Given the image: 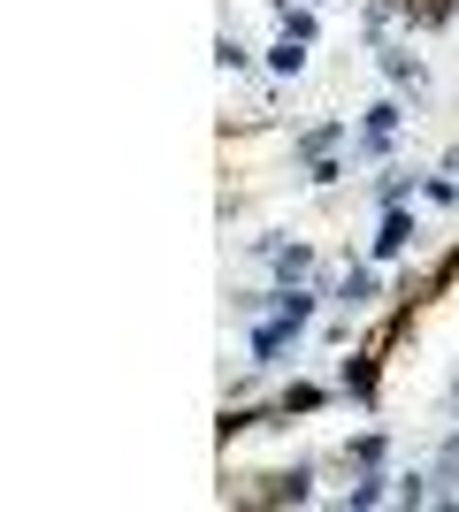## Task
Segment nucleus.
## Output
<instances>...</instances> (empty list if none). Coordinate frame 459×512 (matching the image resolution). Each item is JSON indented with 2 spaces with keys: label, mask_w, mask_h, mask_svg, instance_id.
Returning a JSON list of instances; mask_svg holds the SVG:
<instances>
[{
  "label": "nucleus",
  "mask_w": 459,
  "mask_h": 512,
  "mask_svg": "<svg viewBox=\"0 0 459 512\" xmlns=\"http://www.w3.org/2000/svg\"><path fill=\"white\" fill-rule=\"evenodd\" d=\"M314 314H322V291H306V283H284V299H276V314L253 321V367H276L291 352V344L314 329Z\"/></svg>",
  "instance_id": "1"
},
{
  "label": "nucleus",
  "mask_w": 459,
  "mask_h": 512,
  "mask_svg": "<svg viewBox=\"0 0 459 512\" xmlns=\"http://www.w3.org/2000/svg\"><path fill=\"white\" fill-rule=\"evenodd\" d=\"M383 352H391V337H383V329H368V337L352 344V360H337V398L375 406V390H383Z\"/></svg>",
  "instance_id": "2"
},
{
  "label": "nucleus",
  "mask_w": 459,
  "mask_h": 512,
  "mask_svg": "<svg viewBox=\"0 0 459 512\" xmlns=\"http://www.w3.org/2000/svg\"><path fill=\"white\" fill-rule=\"evenodd\" d=\"M375 69H383V85H391L398 100H421V92H429V69H421V54L406 39H383V46H375Z\"/></svg>",
  "instance_id": "3"
},
{
  "label": "nucleus",
  "mask_w": 459,
  "mask_h": 512,
  "mask_svg": "<svg viewBox=\"0 0 459 512\" xmlns=\"http://www.w3.org/2000/svg\"><path fill=\"white\" fill-rule=\"evenodd\" d=\"M375 299H383V276H375V260H352L345 276L329 283V306H337V314H368Z\"/></svg>",
  "instance_id": "4"
},
{
  "label": "nucleus",
  "mask_w": 459,
  "mask_h": 512,
  "mask_svg": "<svg viewBox=\"0 0 459 512\" xmlns=\"http://www.w3.org/2000/svg\"><path fill=\"white\" fill-rule=\"evenodd\" d=\"M414 214H406V207H383V222H375V245H368V260H375V268H391V260H406V253H414Z\"/></svg>",
  "instance_id": "5"
},
{
  "label": "nucleus",
  "mask_w": 459,
  "mask_h": 512,
  "mask_svg": "<svg viewBox=\"0 0 459 512\" xmlns=\"http://www.w3.org/2000/svg\"><path fill=\"white\" fill-rule=\"evenodd\" d=\"M345 138H352V130L337 123V115H322V123H306L299 138H291V161H299V169H306V161H322V153H337V146H345Z\"/></svg>",
  "instance_id": "6"
},
{
  "label": "nucleus",
  "mask_w": 459,
  "mask_h": 512,
  "mask_svg": "<svg viewBox=\"0 0 459 512\" xmlns=\"http://www.w3.org/2000/svg\"><path fill=\"white\" fill-rule=\"evenodd\" d=\"M383 497H391V474H383V467H352V482H345L337 505H345V512H375Z\"/></svg>",
  "instance_id": "7"
},
{
  "label": "nucleus",
  "mask_w": 459,
  "mask_h": 512,
  "mask_svg": "<svg viewBox=\"0 0 459 512\" xmlns=\"http://www.w3.org/2000/svg\"><path fill=\"white\" fill-rule=\"evenodd\" d=\"M268 268H276V283H306V276H314V245H284V237H276Z\"/></svg>",
  "instance_id": "8"
},
{
  "label": "nucleus",
  "mask_w": 459,
  "mask_h": 512,
  "mask_svg": "<svg viewBox=\"0 0 459 512\" xmlns=\"http://www.w3.org/2000/svg\"><path fill=\"white\" fill-rule=\"evenodd\" d=\"M360 130H368V138H398V130H406V100H398V92H391V100H375L368 115H360Z\"/></svg>",
  "instance_id": "9"
},
{
  "label": "nucleus",
  "mask_w": 459,
  "mask_h": 512,
  "mask_svg": "<svg viewBox=\"0 0 459 512\" xmlns=\"http://www.w3.org/2000/svg\"><path fill=\"white\" fill-rule=\"evenodd\" d=\"M329 390H337V383H329ZM329 390L322 383H284V390H276V406H284V413H322Z\"/></svg>",
  "instance_id": "10"
},
{
  "label": "nucleus",
  "mask_w": 459,
  "mask_h": 512,
  "mask_svg": "<svg viewBox=\"0 0 459 512\" xmlns=\"http://www.w3.org/2000/svg\"><path fill=\"white\" fill-rule=\"evenodd\" d=\"M406 192H421L414 169H383V176H375V207H406Z\"/></svg>",
  "instance_id": "11"
},
{
  "label": "nucleus",
  "mask_w": 459,
  "mask_h": 512,
  "mask_svg": "<svg viewBox=\"0 0 459 512\" xmlns=\"http://www.w3.org/2000/svg\"><path fill=\"white\" fill-rule=\"evenodd\" d=\"M268 69H276V77H299V69H306V39L276 31V46H268Z\"/></svg>",
  "instance_id": "12"
},
{
  "label": "nucleus",
  "mask_w": 459,
  "mask_h": 512,
  "mask_svg": "<svg viewBox=\"0 0 459 512\" xmlns=\"http://www.w3.org/2000/svg\"><path fill=\"white\" fill-rule=\"evenodd\" d=\"M345 467H383V428H368V436H352L345 451H337Z\"/></svg>",
  "instance_id": "13"
},
{
  "label": "nucleus",
  "mask_w": 459,
  "mask_h": 512,
  "mask_svg": "<svg viewBox=\"0 0 459 512\" xmlns=\"http://www.w3.org/2000/svg\"><path fill=\"white\" fill-rule=\"evenodd\" d=\"M306 184H314V192H337V184H345V161H337V153H322V161H306Z\"/></svg>",
  "instance_id": "14"
},
{
  "label": "nucleus",
  "mask_w": 459,
  "mask_h": 512,
  "mask_svg": "<svg viewBox=\"0 0 459 512\" xmlns=\"http://www.w3.org/2000/svg\"><path fill=\"white\" fill-rule=\"evenodd\" d=\"M245 62H253V46H245V39H230V31H222V39H215V69H222V77H238Z\"/></svg>",
  "instance_id": "15"
},
{
  "label": "nucleus",
  "mask_w": 459,
  "mask_h": 512,
  "mask_svg": "<svg viewBox=\"0 0 459 512\" xmlns=\"http://www.w3.org/2000/svg\"><path fill=\"white\" fill-rule=\"evenodd\" d=\"M276 31H291V39L314 46V31H322V23H314V8H284V16H276Z\"/></svg>",
  "instance_id": "16"
},
{
  "label": "nucleus",
  "mask_w": 459,
  "mask_h": 512,
  "mask_svg": "<svg viewBox=\"0 0 459 512\" xmlns=\"http://www.w3.org/2000/svg\"><path fill=\"white\" fill-rule=\"evenodd\" d=\"M306 8H329V0H306Z\"/></svg>",
  "instance_id": "17"
}]
</instances>
